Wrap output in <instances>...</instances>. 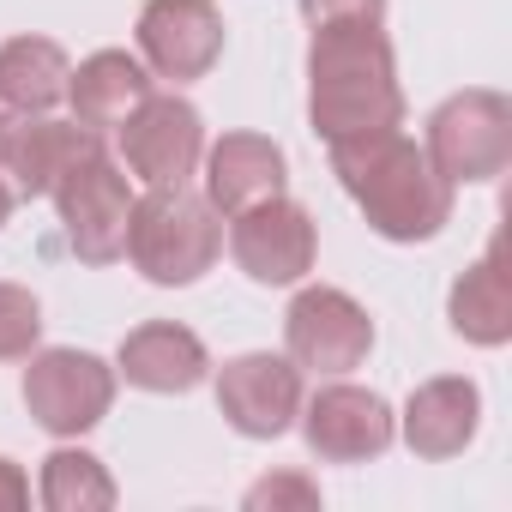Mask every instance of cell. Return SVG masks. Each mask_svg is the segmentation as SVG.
Instances as JSON below:
<instances>
[{"label":"cell","instance_id":"16","mask_svg":"<svg viewBox=\"0 0 512 512\" xmlns=\"http://www.w3.org/2000/svg\"><path fill=\"white\" fill-rule=\"evenodd\" d=\"M205 374H211V356H205L199 332H187L175 320H151V326L127 332L121 356H115V380H127L139 392H163V398L193 392Z\"/></svg>","mask_w":512,"mask_h":512},{"label":"cell","instance_id":"24","mask_svg":"<svg viewBox=\"0 0 512 512\" xmlns=\"http://www.w3.org/2000/svg\"><path fill=\"white\" fill-rule=\"evenodd\" d=\"M19 506H31V476L13 458H0V512H19Z\"/></svg>","mask_w":512,"mask_h":512},{"label":"cell","instance_id":"10","mask_svg":"<svg viewBox=\"0 0 512 512\" xmlns=\"http://www.w3.org/2000/svg\"><path fill=\"white\" fill-rule=\"evenodd\" d=\"M121 157L145 187H187L205 157V121L187 97H145L121 121Z\"/></svg>","mask_w":512,"mask_h":512},{"label":"cell","instance_id":"22","mask_svg":"<svg viewBox=\"0 0 512 512\" xmlns=\"http://www.w3.org/2000/svg\"><path fill=\"white\" fill-rule=\"evenodd\" d=\"M247 506L253 512H260V506H302V512H314L320 506V488L308 476H266V482L247 488Z\"/></svg>","mask_w":512,"mask_h":512},{"label":"cell","instance_id":"2","mask_svg":"<svg viewBox=\"0 0 512 512\" xmlns=\"http://www.w3.org/2000/svg\"><path fill=\"white\" fill-rule=\"evenodd\" d=\"M326 151H332V175L362 205L374 235H386V241H434L452 223V181L398 127L374 133V139L326 145Z\"/></svg>","mask_w":512,"mask_h":512},{"label":"cell","instance_id":"20","mask_svg":"<svg viewBox=\"0 0 512 512\" xmlns=\"http://www.w3.org/2000/svg\"><path fill=\"white\" fill-rule=\"evenodd\" d=\"M49 512H109L115 506V476L103 470V458H91L85 446H61L43 458V482H37Z\"/></svg>","mask_w":512,"mask_h":512},{"label":"cell","instance_id":"9","mask_svg":"<svg viewBox=\"0 0 512 512\" xmlns=\"http://www.w3.org/2000/svg\"><path fill=\"white\" fill-rule=\"evenodd\" d=\"M217 410L247 440H278L302 416V368L272 350H247L217 368Z\"/></svg>","mask_w":512,"mask_h":512},{"label":"cell","instance_id":"21","mask_svg":"<svg viewBox=\"0 0 512 512\" xmlns=\"http://www.w3.org/2000/svg\"><path fill=\"white\" fill-rule=\"evenodd\" d=\"M43 338V308L25 284H0V362H25Z\"/></svg>","mask_w":512,"mask_h":512},{"label":"cell","instance_id":"18","mask_svg":"<svg viewBox=\"0 0 512 512\" xmlns=\"http://www.w3.org/2000/svg\"><path fill=\"white\" fill-rule=\"evenodd\" d=\"M446 320H452V332H458L464 344H476V350H500V344L512 338V284H506V272H500V241L452 284Z\"/></svg>","mask_w":512,"mask_h":512},{"label":"cell","instance_id":"4","mask_svg":"<svg viewBox=\"0 0 512 512\" xmlns=\"http://www.w3.org/2000/svg\"><path fill=\"white\" fill-rule=\"evenodd\" d=\"M428 163L452 187L500 181L512 169V103L500 91H458L428 115Z\"/></svg>","mask_w":512,"mask_h":512},{"label":"cell","instance_id":"15","mask_svg":"<svg viewBox=\"0 0 512 512\" xmlns=\"http://www.w3.org/2000/svg\"><path fill=\"white\" fill-rule=\"evenodd\" d=\"M205 199L217 205V217H235L260 199H278L284 193V145L266 139V133H223L205 157Z\"/></svg>","mask_w":512,"mask_h":512},{"label":"cell","instance_id":"12","mask_svg":"<svg viewBox=\"0 0 512 512\" xmlns=\"http://www.w3.org/2000/svg\"><path fill=\"white\" fill-rule=\"evenodd\" d=\"M139 61L151 79L193 85L223 61V13L211 0H145L139 13Z\"/></svg>","mask_w":512,"mask_h":512},{"label":"cell","instance_id":"6","mask_svg":"<svg viewBox=\"0 0 512 512\" xmlns=\"http://www.w3.org/2000/svg\"><path fill=\"white\" fill-rule=\"evenodd\" d=\"M115 404V368L91 350H37L25 368V410L43 434L79 440Z\"/></svg>","mask_w":512,"mask_h":512},{"label":"cell","instance_id":"23","mask_svg":"<svg viewBox=\"0 0 512 512\" xmlns=\"http://www.w3.org/2000/svg\"><path fill=\"white\" fill-rule=\"evenodd\" d=\"M302 19L308 25H350V19L380 25L386 19V0H302Z\"/></svg>","mask_w":512,"mask_h":512},{"label":"cell","instance_id":"19","mask_svg":"<svg viewBox=\"0 0 512 512\" xmlns=\"http://www.w3.org/2000/svg\"><path fill=\"white\" fill-rule=\"evenodd\" d=\"M67 79H73V61L61 43H49V37L0 43V109L49 115L55 103H67Z\"/></svg>","mask_w":512,"mask_h":512},{"label":"cell","instance_id":"1","mask_svg":"<svg viewBox=\"0 0 512 512\" xmlns=\"http://www.w3.org/2000/svg\"><path fill=\"white\" fill-rule=\"evenodd\" d=\"M308 121L326 145L404 127V85L380 25H314L308 43Z\"/></svg>","mask_w":512,"mask_h":512},{"label":"cell","instance_id":"5","mask_svg":"<svg viewBox=\"0 0 512 512\" xmlns=\"http://www.w3.org/2000/svg\"><path fill=\"white\" fill-rule=\"evenodd\" d=\"M61 229L73 241V253L85 266H115L127 253V223H133V187L121 175V163L97 145L79 163H67V175L49 187Z\"/></svg>","mask_w":512,"mask_h":512},{"label":"cell","instance_id":"8","mask_svg":"<svg viewBox=\"0 0 512 512\" xmlns=\"http://www.w3.org/2000/svg\"><path fill=\"white\" fill-rule=\"evenodd\" d=\"M229 253L235 266L266 284V290H284V284H302L314 272V253H320V235H314V217L308 205L296 199H260L229 217Z\"/></svg>","mask_w":512,"mask_h":512},{"label":"cell","instance_id":"13","mask_svg":"<svg viewBox=\"0 0 512 512\" xmlns=\"http://www.w3.org/2000/svg\"><path fill=\"white\" fill-rule=\"evenodd\" d=\"M97 145H103V133H91L79 121H49V115L0 109V181L13 187V199L49 193L67 175V163H79Z\"/></svg>","mask_w":512,"mask_h":512},{"label":"cell","instance_id":"14","mask_svg":"<svg viewBox=\"0 0 512 512\" xmlns=\"http://www.w3.org/2000/svg\"><path fill=\"white\" fill-rule=\"evenodd\" d=\"M476 428H482V392H476V380H464V374H440V380H422L416 392H410V404H404V416H398V434H404V446L416 452V458H458L470 440H476Z\"/></svg>","mask_w":512,"mask_h":512},{"label":"cell","instance_id":"7","mask_svg":"<svg viewBox=\"0 0 512 512\" xmlns=\"http://www.w3.org/2000/svg\"><path fill=\"white\" fill-rule=\"evenodd\" d=\"M284 344H290V362L308 368V374H356L374 350V320L368 308L350 296V290H332V284H308L290 314H284Z\"/></svg>","mask_w":512,"mask_h":512},{"label":"cell","instance_id":"17","mask_svg":"<svg viewBox=\"0 0 512 512\" xmlns=\"http://www.w3.org/2000/svg\"><path fill=\"white\" fill-rule=\"evenodd\" d=\"M151 67L139 61V55H127V49H97V55H85L79 67H73V79H67V103H73V121L79 127H91V133H109V127H121L145 97H151Z\"/></svg>","mask_w":512,"mask_h":512},{"label":"cell","instance_id":"11","mask_svg":"<svg viewBox=\"0 0 512 512\" xmlns=\"http://www.w3.org/2000/svg\"><path fill=\"white\" fill-rule=\"evenodd\" d=\"M302 434H308V452L326 464H368L398 440V416L380 392L338 380L302 398Z\"/></svg>","mask_w":512,"mask_h":512},{"label":"cell","instance_id":"25","mask_svg":"<svg viewBox=\"0 0 512 512\" xmlns=\"http://www.w3.org/2000/svg\"><path fill=\"white\" fill-rule=\"evenodd\" d=\"M7 217H13V187L0 181V223H7Z\"/></svg>","mask_w":512,"mask_h":512},{"label":"cell","instance_id":"3","mask_svg":"<svg viewBox=\"0 0 512 512\" xmlns=\"http://www.w3.org/2000/svg\"><path fill=\"white\" fill-rule=\"evenodd\" d=\"M217 253H223V217L205 193L151 187L145 199H133L127 260L139 278H151L163 290H187L217 266Z\"/></svg>","mask_w":512,"mask_h":512}]
</instances>
